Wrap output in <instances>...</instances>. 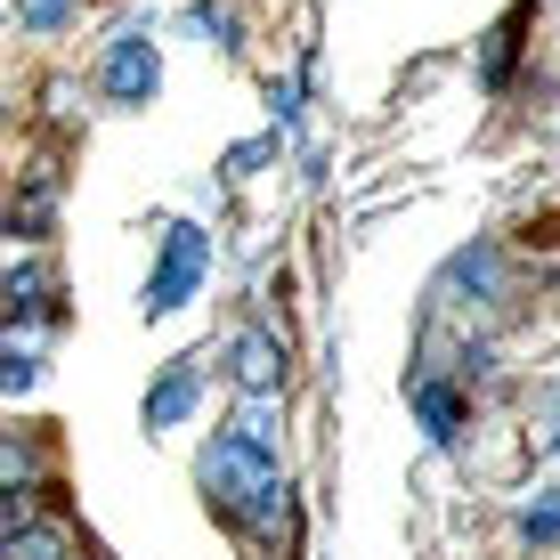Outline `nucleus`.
Returning <instances> with one entry per match:
<instances>
[{
    "mask_svg": "<svg viewBox=\"0 0 560 560\" xmlns=\"http://www.w3.org/2000/svg\"><path fill=\"white\" fill-rule=\"evenodd\" d=\"M66 9H73V0H16V25H33V33H57V25H66Z\"/></svg>",
    "mask_w": 560,
    "mask_h": 560,
    "instance_id": "obj_13",
    "label": "nucleus"
},
{
    "mask_svg": "<svg viewBox=\"0 0 560 560\" xmlns=\"http://www.w3.org/2000/svg\"><path fill=\"white\" fill-rule=\"evenodd\" d=\"M196 390H203L196 358H179V365H171V374L147 390V431H171V422H187V415H196Z\"/></svg>",
    "mask_w": 560,
    "mask_h": 560,
    "instance_id": "obj_5",
    "label": "nucleus"
},
{
    "mask_svg": "<svg viewBox=\"0 0 560 560\" xmlns=\"http://www.w3.org/2000/svg\"><path fill=\"white\" fill-rule=\"evenodd\" d=\"M98 90H106L114 106H147L154 90H163V57H154V42H147V33H114V42H106Z\"/></svg>",
    "mask_w": 560,
    "mask_h": 560,
    "instance_id": "obj_3",
    "label": "nucleus"
},
{
    "mask_svg": "<svg viewBox=\"0 0 560 560\" xmlns=\"http://www.w3.org/2000/svg\"><path fill=\"white\" fill-rule=\"evenodd\" d=\"M268 154H277V130H268V139H244L236 154H228V179H244V171H260Z\"/></svg>",
    "mask_w": 560,
    "mask_h": 560,
    "instance_id": "obj_14",
    "label": "nucleus"
},
{
    "mask_svg": "<svg viewBox=\"0 0 560 560\" xmlns=\"http://www.w3.org/2000/svg\"><path fill=\"white\" fill-rule=\"evenodd\" d=\"M512 42H520V16H504V25L488 33V57H479V82H504V73H512Z\"/></svg>",
    "mask_w": 560,
    "mask_h": 560,
    "instance_id": "obj_9",
    "label": "nucleus"
},
{
    "mask_svg": "<svg viewBox=\"0 0 560 560\" xmlns=\"http://www.w3.org/2000/svg\"><path fill=\"white\" fill-rule=\"evenodd\" d=\"M73 560H90V552H73Z\"/></svg>",
    "mask_w": 560,
    "mask_h": 560,
    "instance_id": "obj_17",
    "label": "nucleus"
},
{
    "mask_svg": "<svg viewBox=\"0 0 560 560\" xmlns=\"http://www.w3.org/2000/svg\"><path fill=\"white\" fill-rule=\"evenodd\" d=\"M268 106H277V130L301 122V82H268Z\"/></svg>",
    "mask_w": 560,
    "mask_h": 560,
    "instance_id": "obj_15",
    "label": "nucleus"
},
{
    "mask_svg": "<svg viewBox=\"0 0 560 560\" xmlns=\"http://www.w3.org/2000/svg\"><path fill=\"white\" fill-rule=\"evenodd\" d=\"M552 455H560V431H552Z\"/></svg>",
    "mask_w": 560,
    "mask_h": 560,
    "instance_id": "obj_16",
    "label": "nucleus"
},
{
    "mask_svg": "<svg viewBox=\"0 0 560 560\" xmlns=\"http://www.w3.org/2000/svg\"><path fill=\"white\" fill-rule=\"evenodd\" d=\"M33 382H42V358H33V350H16V341H9V365H0V390H9V398H25Z\"/></svg>",
    "mask_w": 560,
    "mask_h": 560,
    "instance_id": "obj_12",
    "label": "nucleus"
},
{
    "mask_svg": "<svg viewBox=\"0 0 560 560\" xmlns=\"http://www.w3.org/2000/svg\"><path fill=\"white\" fill-rule=\"evenodd\" d=\"M203 488H211V504L236 512L244 528H277L284 495H293V488H284V471H277V447H268V439H244L236 422L203 447Z\"/></svg>",
    "mask_w": 560,
    "mask_h": 560,
    "instance_id": "obj_1",
    "label": "nucleus"
},
{
    "mask_svg": "<svg viewBox=\"0 0 560 560\" xmlns=\"http://www.w3.org/2000/svg\"><path fill=\"white\" fill-rule=\"evenodd\" d=\"M187 25L211 33L220 49H236V9H220V0H196V9H187Z\"/></svg>",
    "mask_w": 560,
    "mask_h": 560,
    "instance_id": "obj_11",
    "label": "nucleus"
},
{
    "mask_svg": "<svg viewBox=\"0 0 560 560\" xmlns=\"http://www.w3.org/2000/svg\"><path fill=\"white\" fill-rule=\"evenodd\" d=\"M520 536H528V545H560V488H545L528 512H520Z\"/></svg>",
    "mask_w": 560,
    "mask_h": 560,
    "instance_id": "obj_8",
    "label": "nucleus"
},
{
    "mask_svg": "<svg viewBox=\"0 0 560 560\" xmlns=\"http://www.w3.org/2000/svg\"><path fill=\"white\" fill-rule=\"evenodd\" d=\"M203 268H211V236L196 220H171L163 228V268L147 277V317H171V308H187L196 301V284H203Z\"/></svg>",
    "mask_w": 560,
    "mask_h": 560,
    "instance_id": "obj_2",
    "label": "nucleus"
},
{
    "mask_svg": "<svg viewBox=\"0 0 560 560\" xmlns=\"http://www.w3.org/2000/svg\"><path fill=\"white\" fill-rule=\"evenodd\" d=\"M447 277H455V284H471V293H495V253H488V244H471V253H455Z\"/></svg>",
    "mask_w": 560,
    "mask_h": 560,
    "instance_id": "obj_10",
    "label": "nucleus"
},
{
    "mask_svg": "<svg viewBox=\"0 0 560 560\" xmlns=\"http://www.w3.org/2000/svg\"><path fill=\"white\" fill-rule=\"evenodd\" d=\"M415 415H422V431L447 447V439H463V398L447 390V382H415Z\"/></svg>",
    "mask_w": 560,
    "mask_h": 560,
    "instance_id": "obj_6",
    "label": "nucleus"
},
{
    "mask_svg": "<svg viewBox=\"0 0 560 560\" xmlns=\"http://www.w3.org/2000/svg\"><path fill=\"white\" fill-rule=\"evenodd\" d=\"M33 317H49V268L42 260L9 268V325H33Z\"/></svg>",
    "mask_w": 560,
    "mask_h": 560,
    "instance_id": "obj_7",
    "label": "nucleus"
},
{
    "mask_svg": "<svg viewBox=\"0 0 560 560\" xmlns=\"http://www.w3.org/2000/svg\"><path fill=\"white\" fill-rule=\"evenodd\" d=\"M228 365H236V390L244 398H277L284 390V341L268 334V325H244L236 350H228Z\"/></svg>",
    "mask_w": 560,
    "mask_h": 560,
    "instance_id": "obj_4",
    "label": "nucleus"
}]
</instances>
